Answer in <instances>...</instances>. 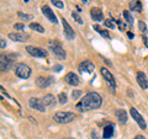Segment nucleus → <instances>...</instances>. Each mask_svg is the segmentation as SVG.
Listing matches in <instances>:
<instances>
[{"label":"nucleus","instance_id":"nucleus-1","mask_svg":"<svg viewBox=\"0 0 148 139\" xmlns=\"http://www.w3.org/2000/svg\"><path fill=\"white\" fill-rule=\"evenodd\" d=\"M103 104V99L98 92H88L83 99L78 102L77 108L79 111H91L99 108Z\"/></svg>","mask_w":148,"mask_h":139},{"label":"nucleus","instance_id":"nucleus-2","mask_svg":"<svg viewBox=\"0 0 148 139\" xmlns=\"http://www.w3.org/2000/svg\"><path fill=\"white\" fill-rule=\"evenodd\" d=\"M49 48L53 52V54L57 57L58 59H66L67 57V54H66V50H64V48L62 47V44L58 42V41H51L49 42Z\"/></svg>","mask_w":148,"mask_h":139},{"label":"nucleus","instance_id":"nucleus-3","mask_svg":"<svg viewBox=\"0 0 148 139\" xmlns=\"http://www.w3.org/2000/svg\"><path fill=\"white\" fill-rule=\"evenodd\" d=\"M74 118H75V114L73 112H62V111L54 113L53 116V119L57 123H69L74 121Z\"/></svg>","mask_w":148,"mask_h":139},{"label":"nucleus","instance_id":"nucleus-4","mask_svg":"<svg viewBox=\"0 0 148 139\" xmlns=\"http://www.w3.org/2000/svg\"><path fill=\"white\" fill-rule=\"evenodd\" d=\"M15 74L21 79H27L31 75V69L24 63H18L15 67Z\"/></svg>","mask_w":148,"mask_h":139},{"label":"nucleus","instance_id":"nucleus-5","mask_svg":"<svg viewBox=\"0 0 148 139\" xmlns=\"http://www.w3.org/2000/svg\"><path fill=\"white\" fill-rule=\"evenodd\" d=\"M27 53L32 57H36V58H46L48 55V52L45 50L43 48L41 47H35V46H27L26 47Z\"/></svg>","mask_w":148,"mask_h":139},{"label":"nucleus","instance_id":"nucleus-6","mask_svg":"<svg viewBox=\"0 0 148 139\" xmlns=\"http://www.w3.org/2000/svg\"><path fill=\"white\" fill-rule=\"evenodd\" d=\"M29 106L31 108L40 111V112H45L46 111V106L43 104V101L37 99V97H31V99L29 100Z\"/></svg>","mask_w":148,"mask_h":139},{"label":"nucleus","instance_id":"nucleus-7","mask_svg":"<svg viewBox=\"0 0 148 139\" xmlns=\"http://www.w3.org/2000/svg\"><path fill=\"white\" fill-rule=\"evenodd\" d=\"M62 25H63V31H64V36H66V38H67L68 41L74 40V37H75V33H74L72 26L69 25V22H68L64 17L62 18Z\"/></svg>","mask_w":148,"mask_h":139},{"label":"nucleus","instance_id":"nucleus-8","mask_svg":"<svg viewBox=\"0 0 148 139\" xmlns=\"http://www.w3.org/2000/svg\"><path fill=\"white\" fill-rule=\"evenodd\" d=\"M130 113H131V116L133 117V119L137 122V124L140 126V128H142V129H146V127H147V124H146V121L143 119V117L140 114V112L135 108V107H132L131 110H130Z\"/></svg>","mask_w":148,"mask_h":139},{"label":"nucleus","instance_id":"nucleus-9","mask_svg":"<svg viewBox=\"0 0 148 139\" xmlns=\"http://www.w3.org/2000/svg\"><path fill=\"white\" fill-rule=\"evenodd\" d=\"M100 72H101V75L104 76V79L108 81V84L112 87V89H115V87H116V81H115V78H114L112 74L110 73L109 69H106V68L103 67L100 69Z\"/></svg>","mask_w":148,"mask_h":139},{"label":"nucleus","instance_id":"nucleus-10","mask_svg":"<svg viewBox=\"0 0 148 139\" xmlns=\"http://www.w3.org/2000/svg\"><path fill=\"white\" fill-rule=\"evenodd\" d=\"M64 81H66L68 85H71V86H78L80 84L79 76H78L77 74H74L73 72L66 74V76H64Z\"/></svg>","mask_w":148,"mask_h":139},{"label":"nucleus","instance_id":"nucleus-11","mask_svg":"<svg viewBox=\"0 0 148 139\" xmlns=\"http://www.w3.org/2000/svg\"><path fill=\"white\" fill-rule=\"evenodd\" d=\"M94 64L90 61H83L79 65H78V70L80 73H92L94 72Z\"/></svg>","mask_w":148,"mask_h":139},{"label":"nucleus","instance_id":"nucleus-12","mask_svg":"<svg viewBox=\"0 0 148 139\" xmlns=\"http://www.w3.org/2000/svg\"><path fill=\"white\" fill-rule=\"evenodd\" d=\"M42 14L48 18V21H51L52 24H57V16L54 15V12L51 10V7L49 6H47V5H45V6H42Z\"/></svg>","mask_w":148,"mask_h":139},{"label":"nucleus","instance_id":"nucleus-13","mask_svg":"<svg viewBox=\"0 0 148 139\" xmlns=\"http://www.w3.org/2000/svg\"><path fill=\"white\" fill-rule=\"evenodd\" d=\"M53 82V78L51 76H38L36 79V85L40 87H47Z\"/></svg>","mask_w":148,"mask_h":139},{"label":"nucleus","instance_id":"nucleus-14","mask_svg":"<svg viewBox=\"0 0 148 139\" xmlns=\"http://www.w3.org/2000/svg\"><path fill=\"white\" fill-rule=\"evenodd\" d=\"M11 65H12V62L6 57V55H4V54L0 55V69H1V72L9 70V69L11 68Z\"/></svg>","mask_w":148,"mask_h":139},{"label":"nucleus","instance_id":"nucleus-15","mask_svg":"<svg viewBox=\"0 0 148 139\" xmlns=\"http://www.w3.org/2000/svg\"><path fill=\"white\" fill-rule=\"evenodd\" d=\"M136 79H137L138 85H140L143 90L148 89V80H147V76H146V74H145V73H143V72H138Z\"/></svg>","mask_w":148,"mask_h":139},{"label":"nucleus","instance_id":"nucleus-16","mask_svg":"<svg viewBox=\"0 0 148 139\" xmlns=\"http://www.w3.org/2000/svg\"><path fill=\"white\" fill-rule=\"evenodd\" d=\"M90 16L94 21H103L104 15H103V11H101L100 7H91L90 10Z\"/></svg>","mask_w":148,"mask_h":139},{"label":"nucleus","instance_id":"nucleus-17","mask_svg":"<svg viewBox=\"0 0 148 139\" xmlns=\"http://www.w3.org/2000/svg\"><path fill=\"white\" fill-rule=\"evenodd\" d=\"M114 132H115V126L114 124H108V126L104 127V131H103V138L104 139H109L114 136Z\"/></svg>","mask_w":148,"mask_h":139},{"label":"nucleus","instance_id":"nucleus-18","mask_svg":"<svg viewBox=\"0 0 148 139\" xmlns=\"http://www.w3.org/2000/svg\"><path fill=\"white\" fill-rule=\"evenodd\" d=\"M9 38L14 41V42H25L27 40V36H24L18 33V32H11V33H9Z\"/></svg>","mask_w":148,"mask_h":139},{"label":"nucleus","instance_id":"nucleus-19","mask_svg":"<svg viewBox=\"0 0 148 139\" xmlns=\"http://www.w3.org/2000/svg\"><path fill=\"white\" fill-rule=\"evenodd\" d=\"M115 116H116V118L119 119V122H121V123L127 122V113L125 110H121V108L116 110L115 111Z\"/></svg>","mask_w":148,"mask_h":139},{"label":"nucleus","instance_id":"nucleus-20","mask_svg":"<svg viewBox=\"0 0 148 139\" xmlns=\"http://www.w3.org/2000/svg\"><path fill=\"white\" fill-rule=\"evenodd\" d=\"M42 101H43V104H45L46 107H54V106H56V99H54V96L51 95V94L46 95L42 99Z\"/></svg>","mask_w":148,"mask_h":139},{"label":"nucleus","instance_id":"nucleus-21","mask_svg":"<svg viewBox=\"0 0 148 139\" xmlns=\"http://www.w3.org/2000/svg\"><path fill=\"white\" fill-rule=\"evenodd\" d=\"M130 7H131L133 11H137V12H141L142 11L141 1H138V0H132V1L130 3Z\"/></svg>","mask_w":148,"mask_h":139},{"label":"nucleus","instance_id":"nucleus-22","mask_svg":"<svg viewBox=\"0 0 148 139\" xmlns=\"http://www.w3.org/2000/svg\"><path fill=\"white\" fill-rule=\"evenodd\" d=\"M30 29L37 31L38 33H43V32H45V29L40 24H37V22H31V24H30Z\"/></svg>","mask_w":148,"mask_h":139},{"label":"nucleus","instance_id":"nucleus-23","mask_svg":"<svg viewBox=\"0 0 148 139\" xmlns=\"http://www.w3.org/2000/svg\"><path fill=\"white\" fill-rule=\"evenodd\" d=\"M94 29H95L96 31H98L99 33H100L101 36L104 37V38H110V33H109V32L106 31V30H103V29H100V26H99V25H95V26H94Z\"/></svg>","mask_w":148,"mask_h":139},{"label":"nucleus","instance_id":"nucleus-24","mask_svg":"<svg viewBox=\"0 0 148 139\" xmlns=\"http://www.w3.org/2000/svg\"><path fill=\"white\" fill-rule=\"evenodd\" d=\"M17 16L20 17L21 20H25V21H31L32 18H34V16H32V15H30V14H24L22 11H18Z\"/></svg>","mask_w":148,"mask_h":139},{"label":"nucleus","instance_id":"nucleus-25","mask_svg":"<svg viewBox=\"0 0 148 139\" xmlns=\"http://www.w3.org/2000/svg\"><path fill=\"white\" fill-rule=\"evenodd\" d=\"M123 17L130 25H133V16L131 15V12L130 11H123Z\"/></svg>","mask_w":148,"mask_h":139},{"label":"nucleus","instance_id":"nucleus-26","mask_svg":"<svg viewBox=\"0 0 148 139\" xmlns=\"http://www.w3.org/2000/svg\"><path fill=\"white\" fill-rule=\"evenodd\" d=\"M68 101V99H67V95L64 94V92H61V94L58 95V102L61 104V105H64Z\"/></svg>","mask_w":148,"mask_h":139},{"label":"nucleus","instance_id":"nucleus-27","mask_svg":"<svg viewBox=\"0 0 148 139\" xmlns=\"http://www.w3.org/2000/svg\"><path fill=\"white\" fill-rule=\"evenodd\" d=\"M138 27H140V31L143 32V33L147 32V25L145 21H138Z\"/></svg>","mask_w":148,"mask_h":139},{"label":"nucleus","instance_id":"nucleus-28","mask_svg":"<svg viewBox=\"0 0 148 139\" xmlns=\"http://www.w3.org/2000/svg\"><path fill=\"white\" fill-rule=\"evenodd\" d=\"M80 95H82V91H80V90H74V91L72 92V99H73V100H78Z\"/></svg>","mask_w":148,"mask_h":139},{"label":"nucleus","instance_id":"nucleus-29","mask_svg":"<svg viewBox=\"0 0 148 139\" xmlns=\"http://www.w3.org/2000/svg\"><path fill=\"white\" fill-rule=\"evenodd\" d=\"M104 25H105L106 27H109V29H115V24L112 22V20H109V18L104 21Z\"/></svg>","mask_w":148,"mask_h":139},{"label":"nucleus","instance_id":"nucleus-30","mask_svg":"<svg viewBox=\"0 0 148 139\" xmlns=\"http://www.w3.org/2000/svg\"><path fill=\"white\" fill-rule=\"evenodd\" d=\"M51 1H52V4L54 6H57L59 9L63 7V1H62V0H51Z\"/></svg>","mask_w":148,"mask_h":139},{"label":"nucleus","instance_id":"nucleus-31","mask_svg":"<svg viewBox=\"0 0 148 139\" xmlns=\"http://www.w3.org/2000/svg\"><path fill=\"white\" fill-rule=\"evenodd\" d=\"M72 17H73L74 20H75V21L78 22V24H80V25L83 24V20H82V18H80V16L78 15L77 12H73V14H72Z\"/></svg>","mask_w":148,"mask_h":139},{"label":"nucleus","instance_id":"nucleus-32","mask_svg":"<svg viewBox=\"0 0 148 139\" xmlns=\"http://www.w3.org/2000/svg\"><path fill=\"white\" fill-rule=\"evenodd\" d=\"M14 29H15V31H24L25 25L24 24H15L14 25Z\"/></svg>","mask_w":148,"mask_h":139},{"label":"nucleus","instance_id":"nucleus-33","mask_svg":"<svg viewBox=\"0 0 148 139\" xmlns=\"http://www.w3.org/2000/svg\"><path fill=\"white\" fill-rule=\"evenodd\" d=\"M0 43H1V46H0V47H1V49H4V48L6 47V43H5V40H4V38L0 40Z\"/></svg>","mask_w":148,"mask_h":139},{"label":"nucleus","instance_id":"nucleus-34","mask_svg":"<svg viewBox=\"0 0 148 139\" xmlns=\"http://www.w3.org/2000/svg\"><path fill=\"white\" fill-rule=\"evenodd\" d=\"M61 69H62V65H54L53 67V70L54 72H61Z\"/></svg>","mask_w":148,"mask_h":139},{"label":"nucleus","instance_id":"nucleus-35","mask_svg":"<svg viewBox=\"0 0 148 139\" xmlns=\"http://www.w3.org/2000/svg\"><path fill=\"white\" fill-rule=\"evenodd\" d=\"M133 139H147V138H146L145 136H142V134H138V136H136Z\"/></svg>","mask_w":148,"mask_h":139},{"label":"nucleus","instance_id":"nucleus-36","mask_svg":"<svg viewBox=\"0 0 148 139\" xmlns=\"http://www.w3.org/2000/svg\"><path fill=\"white\" fill-rule=\"evenodd\" d=\"M143 43L146 44V47H148V37H143Z\"/></svg>","mask_w":148,"mask_h":139},{"label":"nucleus","instance_id":"nucleus-37","mask_svg":"<svg viewBox=\"0 0 148 139\" xmlns=\"http://www.w3.org/2000/svg\"><path fill=\"white\" fill-rule=\"evenodd\" d=\"M127 36L130 37V38H133V35L131 33V32H128V33H127Z\"/></svg>","mask_w":148,"mask_h":139},{"label":"nucleus","instance_id":"nucleus-38","mask_svg":"<svg viewBox=\"0 0 148 139\" xmlns=\"http://www.w3.org/2000/svg\"><path fill=\"white\" fill-rule=\"evenodd\" d=\"M25 1H30V0H25Z\"/></svg>","mask_w":148,"mask_h":139},{"label":"nucleus","instance_id":"nucleus-39","mask_svg":"<svg viewBox=\"0 0 148 139\" xmlns=\"http://www.w3.org/2000/svg\"><path fill=\"white\" fill-rule=\"evenodd\" d=\"M68 139H73V138H68Z\"/></svg>","mask_w":148,"mask_h":139}]
</instances>
